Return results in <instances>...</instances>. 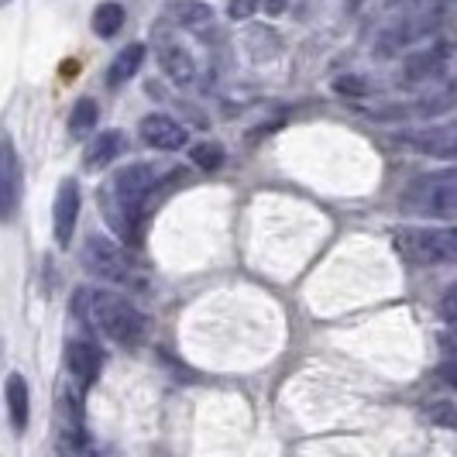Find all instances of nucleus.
<instances>
[{
  "label": "nucleus",
  "mask_w": 457,
  "mask_h": 457,
  "mask_svg": "<svg viewBox=\"0 0 457 457\" xmlns=\"http://www.w3.org/2000/svg\"><path fill=\"white\" fill-rule=\"evenodd\" d=\"M72 313L96 334H104L107 341L124 344V347H135L148 327L145 313L135 303H128L117 293H100V289H79L72 296Z\"/></svg>",
  "instance_id": "f257e3e1"
},
{
  "label": "nucleus",
  "mask_w": 457,
  "mask_h": 457,
  "mask_svg": "<svg viewBox=\"0 0 457 457\" xmlns=\"http://www.w3.org/2000/svg\"><path fill=\"white\" fill-rule=\"evenodd\" d=\"M83 265H87L96 278L114 282L120 289H137V293H141V289L148 286L145 272L128 258V252L117 248L111 237H100V234L87 237V245H83Z\"/></svg>",
  "instance_id": "f03ea898"
},
{
  "label": "nucleus",
  "mask_w": 457,
  "mask_h": 457,
  "mask_svg": "<svg viewBox=\"0 0 457 457\" xmlns=\"http://www.w3.org/2000/svg\"><path fill=\"white\" fill-rule=\"evenodd\" d=\"M395 248L410 265H454L457 262V234L451 228H403L395 234Z\"/></svg>",
  "instance_id": "7ed1b4c3"
},
{
  "label": "nucleus",
  "mask_w": 457,
  "mask_h": 457,
  "mask_svg": "<svg viewBox=\"0 0 457 457\" xmlns=\"http://www.w3.org/2000/svg\"><path fill=\"white\" fill-rule=\"evenodd\" d=\"M403 206L410 213H427V217H436V220H454L457 213V176L454 169H444V172H434V176H423L406 189L403 196Z\"/></svg>",
  "instance_id": "20e7f679"
},
{
  "label": "nucleus",
  "mask_w": 457,
  "mask_h": 457,
  "mask_svg": "<svg viewBox=\"0 0 457 457\" xmlns=\"http://www.w3.org/2000/svg\"><path fill=\"white\" fill-rule=\"evenodd\" d=\"M21 200V162L7 137H0V220H11Z\"/></svg>",
  "instance_id": "39448f33"
},
{
  "label": "nucleus",
  "mask_w": 457,
  "mask_h": 457,
  "mask_svg": "<svg viewBox=\"0 0 457 457\" xmlns=\"http://www.w3.org/2000/svg\"><path fill=\"white\" fill-rule=\"evenodd\" d=\"M79 220V183L62 179L55 193V213H52V228H55V245L69 248L72 245V230Z\"/></svg>",
  "instance_id": "423d86ee"
},
{
  "label": "nucleus",
  "mask_w": 457,
  "mask_h": 457,
  "mask_svg": "<svg viewBox=\"0 0 457 457\" xmlns=\"http://www.w3.org/2000/svg\"><path fill=\"white\" fill-rule=\"evenodd\" d=\"M141 141L155 152H179L189 135L179 120H172L169 114H148L141 120Z\"/></svg>",
  "instance_id": "0eeeda50"
},
{
  "label": "nucleus",
  "mask_w": 457,
  "mask_h": 457,
  "mask_svg": "<svg viewBox=\"0 0 457 457\" xmlns=\"http://www.w3.org/2000/svg\"><path fill=\"white\" fill-rule=\"evenodd\" d=\"M66 365H69V375H72L83 389H90L93 382H96V375H100V368H104V354H100V347L90 341H69Z\"/></svg>",
  "instance_id": "6e6552de"
},
{
  "label": "nucleus",
  "mask_w": 457,
  "mask_h": 457,
  "mask_svg": "<svg viewBox=\"0 0 457 457\" xmlns=\"http://www.w3.org/2000/svg\"><path fill=\"white\" fill-rule=\"evenodd\" d=\"M406 145H416L430 155L440 159H454V128L451 124H436V128H423V131H410V135H399Z\"/></svg>",
  "instance_id": "1a4fd4ad"
},
{
  "label": "nucleus",
  "mask_w": 457,
  "mask_h": 457,
  "mask_svg": "<svg viewBox=\"0 0 457 457\" xmlns=\"http://www.w3.org/2000/svg\"><path fill=\"white\" fill-rule=\"evenodd\" d=\"M159 62H162V69L176 79V83H193V76H196V62H193V55H189L179 42H172V38H162L159 42Z\"/></svg>",
  "instance_id": "9d476101"
},
{
  "label": "nucleus",
  "mask_w": 457,
  "mask_h": 457,
  "mask_svg": "<svg viewBox=\"0 0 457 457\" xmlns=\"http://www.w3.org/2000/svg\"><path fill=\"white\" fill-rule=\"evenodd\" d=\"M124 148H128V141H124V135L120 131H104V135L93 141L90 148H87V169L90 172H100V169H107L111 162H117L120 155H124Z\"/></svg>",
  "instance_id": "9b49d317"
},
{
  "label": "nucleus",
  "mask_w": 457,
  "mask_h": 457,
  "mask_svg": "<svg viewBox=\"0 0 457 457\" xmlns=\"http://www.w3.org/2000/svg\"><path fill=\"white\" fill-rule=\"evenodd\" d=\"M141 62H145V46L141 42H131L128 48H120L117 59L111 62V69H107V87H124L141 69Z\"/></svg>",
  "instance_id": "f8f14e48"
},
{
  "label": "nucleus",
  "mask_w": 457,
  "mask_h": 457,
  "mask_svg": "<svg viewBox=\"0 0 457 457\" xmlns=\"http://www.w3.org/2000/svg\"><path fill=\"white\" fill-rule=\"evenodd\" d=\"M7 412H11V423H14L18 434L28 430V416H31V410H28V382L18 371L7 378Z\"/></svg>",
  "instance_id": "ddd939ff"
},
{
  "label": "nucleus",
  "mask_w": 457,
  "mask_h": 457,
  "mask_svg": "<svg viewBox=\"0 0 457 457\" xmlns=\"http://www.w3.org/2000/svg\"><path fill=\"white\" fill-rule=\"evenodd\" d=\"M96 120H100V107H96V100H93V96L76 100V104H72V114H69V135L87 137L93 128H96Z\"/></svg>",
  "instance_id": "4468645a"
},
{
  "label": "nucleus",
  "mask_w": 457,
  "mask_h": 457,
  "mask_svg": "<svg viewBox=\"0 0 457 457\" xmlns=\"http://www.w3.org/2000/svg\"><path fill=\"white\" fill-rule=\"evenodd\" d=\"M169 14H172V21L183 24V28H193V31H200L206 24L213 21V11L206 7V4H193V0H179V4H172L169 7Z\"/></svg>",
  "instance_id": "2eb2a0df"
},
{
  "label": "nucleus",
  "mask_w": 457,
  "mask_h": 457,
  "mask_svg": "<svg viewBox=\"0 0 457 457\" xmlns=\"http://www.w3.org/2000/svg\"><path fill=\"white\" fill-rule=\"evenodd\" d=\"M447 55H451V48L436 46V48H430V52H423V55L410 59V62H406V69H410V79H423V76H436V72H444V66H447Z\"/></svg>",
  "instance_id": "dca6fc26"
},
{
  "label": "nucleus",
  "mask_w": 457,
  "mask_h": 457,
  "mask_svg": "<svg viewBox=\"0 0 457 457\" xmlns=\"http://www.w3.org/2000/svg\"><path fill=\"white\" fill-rule=\"evenodd\" d=\"M120 28H124V7H120V4L107 0V4H100V7L93 11V31H96L100 38H114Z\"/></svg>",
  "instance_id": "f3484780"
},
{
  "label": "nucleus",
  "mask_w": 457,
  "mask_h": 457,
  "mask_svg": "<svg viewBox=\"0 0 457 457\" xmlns=\"http://www.w3.org/2000/svg\"><path fill=\"white\" fill-rule=\"evenodd\" d=\"M193 162L206 169V172H217L220 165H224V145H217V141H204V145H196L193 148Z\"/></svg>",
  "instance_id": "a211bd4d"
},
{
  "label": "nucleus",
  "mask_w": 457,
  "mask_h": 457,
  "mask_svg": "<svg viewBox=\"0 0 457 457\" xmlns=\"http://www.w3.org/2000/svg\"><path fill=\"white\" fill-rule=\"evenodd\" d=\"M423 412L430 416V423H440L444 430H454L457 416H454V403H447V399H434V403H427Z\"/></svg>",
  "instance_id": "6ab92c4d"
},
{
  "label": "nucleus",
  "mask_w": 457,
  "mask_h": 457,
  "mask_svg": "<svg viewBox=\"0 0 457 457\" xmlns=\"http://www.w3.org/2000/svg\"><path fill=\"white\" fill-rule=\"evenodd\" d=\"M334 90H337V93H347V96H365V93H368V83H365V79H358V76H341V79L334 83Z\"/></svg>",
  "instance_id": "aec40b11"
},
{
  "label": "nucleus",
  "mask_w": 457,
  "mask_h": 457,
  "mask_svg": "<svg viewBox=\"0 0 457 457\" xmlns=\"http://www.w3.org/2000/svg\"><path fill=\"white\" fill-rule=\"evenodd\" d=\"M254 11H258V0H230L228 7V14L234 21H248V18H254Z\"/></svg>",
  "instance_id": "412c9836"
},
{
  "label": "nucleus",
  "mask_w": 457,
  "mask_h": 457,
  "mask_svg": "<svg viewBox=\"0 0 457 457\" xmlns=\"http://www.w3.org/2000/svg\"><path fill=\"white\" fill-rule=\"evenodd\" d=\"M454 299H457V289L454 286H451V289H447V293H444V303H440V313H444V320L447 323H454Z\"/></svg>",
  "instance_id": "4be33fe9"
},
{
  "label": "nucleus",
  "mask_w": 457,
  "mask_h": 457,
  "mask_svg": "<svg viewBox=\"0 0 457 457\" xmlns=\"http://www.w3.org/2000/svg\"><path fill=\"white\" fill-rule=\"evenodd\" d=\"M440 378H444V382H447V386H457L454 361H444V365H440Z\"/></svg>",
  "instance_id": "5701e85b"
},
{
  "label": "nucleus",
  "mask_w": 457,
  "mask_h": 457,
  "mask_svg": "<svg viewBox=\"0 0 457 457\" xmlns=\"http://www.w3.org/2000/svg\"><path fill=\"white\" fill-rule=\"evenodd\" d=\"M286 11V0H265V14H282Z\"/></svg>",
  "instance_id": "b1692460"
},
{
  "label": "nucleus",
  "mask_w": 457,
  "mask_h": 457,
  "mask_svg": "<svg viewBox=\"0 0 457 457\" xmlns=\"http://www.w3.org/2000/svg\"><path fill=\"white\" fill-rule=\"evenodd\" d=\"M7 4H11V0H0V7H7Z\"/></svg>",
  "instance_id": "393cba45"
}]
</instances>
